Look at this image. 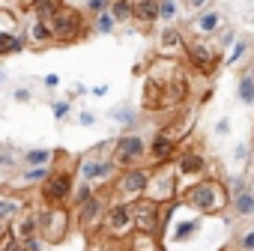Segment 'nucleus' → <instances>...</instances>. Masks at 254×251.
<instances>
[{
  "label": "nucleus",
  "instance_id": "nucleus-38",
  "mask_svg": "<svg viewBox=\"0 0 254 251\" xmlns=\"http://www.w3.org/2000/svg\"><path fill=\"white\" fill-rule=\"evenodd\" d=\"M233 159H236V162H245V159H248V147H245V144H239V147L233 150Z\"/></svg>",
  "mask_w": 254,
  "mask_h": 251
},
{
  "label": "nucleus",
  "instance_id": "nucleus-40",
  "mask_svg": "<svg viewBox=\"0 0 254 251\" xmlns=\"http://www.w3.org/2000/svg\"><path fill=\"white\" fill-rule=\"evenodd\" d=\"M42 84H45L48 90H54V87L60 84V78H57V75H45V78H42Z\"/></svg>",
  "mask_w": 254,
  "mask_h": 251
},
{
  "label": "nucleus",
  "instance_id": "nucleus-36",
  "mask_svg": "<svg viewBox=\"0 0 254 251\" xmlns=\"http://www.w3.org/2000/svg\"><path fill=\"white\" fill-rule=\"evenodd\" d=\"M221 36H218V48H224V45H233L236 42V33L233 30H218Z\"/></svg>",
  "mask_w": 254,
  "mask_h": 251
},
{
  "label": "nucleus",
  "instance_id": "nucleus-7",
  "mask_svg": "<svg viewBox=\"0 0 254 251\" xmlns=\"http://www.w3.org/2000/svg\"><path fill=\"white\" fill-rule=\"evenodd\" d=\"M147 147H150V141L144 135L126 132L117 141H111V159H114V165L120 171L123 168H135V165H144L147 162Z\"/></svg>",
  "mask_w": 254,
  "mask_h": 251
},
{
  "label": "nucleus",
  "instance_id": "nucleus-8",
  "mask_svg": "<svg viewBox=\"0 0 254 251\" xmlns=\"http://www.w3.org/2000/svg\"><path fill=\"white\" fill-rule=\"evenodd\" d=\"M171 209V203H159L147 194L135 197L132 200V218H135V230H144V233H162V224H165V212Z\"/></svg>",
  "mask_w": 254,
  "mask_h": 251
},
{
  "label": "nucleus",
  "instance_id": "nucleus-28",
  "mask_svg": "<svg viewBox=\"0 0 254 251\" xmlns=\"http://www.w3.org/2000/svg\"><path fill=\"white\" fill-rule=\"evenodd\" d=\"M51 165H36V168H27L24 171V186H39L45 177H48Z\"/></svg>",
  "mask_w": 254,
  "mask_h": 251
},
{
  "label": "nucleus",
  "instance_id": "nucleus-25",
  "mask_svg": "<svg viewBox=\"0 0 254 251\" xmlns=\"http://www.w3.org/2000/svg\"><path fill=\"white\" fill-rule=\"evenodd\" d=\"M18 212H21L18 197H12V194H0V221H12Z\"/></svg>",
  "mask_w": 254,
  "mask_h": 251
},
{
  "label": "nucleus",
  "instance_id": "nucleus-45",
  "mask_svg": "<svg viewBox=\"0 0 254 251\" xmlns=\"http://www.w3.org/2000/svg\"><path fill=\"white\" fill-rule=\"evenodd\" d=\"M117 251H120V248H117Z\"/></svg>",
  "mask_w": 254,
  "mask_h": 251
},
{
  "label": "nucleus",
  "instance_id": "nucleus-2",
  "mask_svg": "<svg viewBox=\"0 0 254 251\" xmlns=\"http://www.w3.org/2000/svg\"><path fill=\"white\" fill-rule=\"evenodd\" d=\"M75 159H69L63 150H54V162L48 177L39 183L42 203H69V194L75 188Z\"/></svg>",
  "mask_w": 254,
  "mask_h": 251
},
{
  "label": "nucleus",
  "instance_id": "nucleus-34",
  "mask_svg": "<svg viewBox=\"0 0 254 251\" xmlns=\"http://www.w3.org/2000/svg\"><path fill=\"white\" fill-rule=\"evenodd\" d=\"M177 18V3H174V0H162V3H159V21H174Z\"/></svg>",
  "mask_w": 254,
  "mask_h": 251
},
{
  "label": "nucleus",
  "instance_id": "nucleus-21",
  "mask_svg": "<svg viewBox=\"0 0 254 251\" xmlns=\"http://www.w3.org/2000/svg\"><path fill=\"white\" fill-rule=\"evenodd\" d=\"M120 251H162L159 248V236L156 233H144V230H132L120 242Z\"/></svg>",
  "mask_w": 254,
  "mask_h": 251
},
{
  "label": "nucleus",
  "instance_id": "nucleus-3",
  "mask_svg": "<svg viewBox=\"0 0 254 251\" xmlns=\"http://www.w3.org/2000/svg\"><path fill=\"white\" fill-rule=\"evenodd\" d=\"M48 24H51V33H54V42L57 45H72V42H81V39H87L90 36V24H87V15L78 9V6H72V3H60L57 9H54V15L48 18Z\"/></svg>",
  "mask_w": 254,
  "mask_h": 251
},
{
  "label": "nucleus",
  "instance_id": "nucleus-1",
  "mask_svg": "<svg viewBox=\"0 0 254 251\" xmlns=\"http://www.w3.org/2000/svg\"><path fill=\"white\" fill-rule=\"evenodd\" d=\"M183 203L197 209L200 215H221L227 206H230V191L227 186L218 180V177H200L194 180L189 188L180 191Z\"/></svg>",
  "mask_w": 254,
  "mask_h": 251
},
{
  "label": "nucleus",
  "instance_id": "nucleus-13",
  "mask_svg": "<svg viewBox=\"0 0 254 251\" xmlns=\"http://www.w3.org/2000/svg\"><path fill=\"white\" fill-rule=\"evenodd\" d=\"M174 168H177V177H180V180H200V177L209 171V162H206V156H203L200 147H191V144H189V147L177 156Z\"/></svg>",
  "mask_w": 254,
  "mask_h": 251
},
{
  "label": "nucleus",
  "instance_id": "nucleus-23",
  "mask_svg": "<svg viewBox=\"0 0 254 251\" xmlns=\"http://www.w3.org/2000/svg\"><path fill=\"white\" fill-rule=\"evenodd\" d=\"M236 96L242 105H254V75L242 72L239 75V84H236Z\"/></svg>",
  "mask_w": 254,
  "mask_h": 251
},
{
  "label": "nucleus",
  "instance_id": "nucleus-29",
  "mask_svg": "<svg viewBox=\"0 0 254 251\" xmlns=\"http://www.w3.org/2000/svg\"><path fill=\"white\" fill-rule=\"evenodd\" d=\"M194 233H197V221L191 218V221H180V227L174 230V236H171V239H174V242H189Z\"/></svg>",
  "mask_w": 254,
  "mask_h": 251
},
{
  "label": "nucleus",
  "instance_id": "nucleus-24",
  "mask_svg": "<svg viewBox=\"0 0 254 251\" xmlns=\"http://www.w3.org/2000/svg\"><path fill=\"white\" fill-rule=\"evenodd\" d=\"M57 6H60V0H33V3L27 6V12L36 15V18H45V21H48V18L54 15Z\"/></svg>",
  "mask_w": 254,
  "mask_h": 251
},
{
  "label": "nucleus",
  "instance_id": "nucleus-19",
  "mask_svg": "<svg viewBox=\"0 0 254 251\" xmlns=\"http://www.w3.org/2000/svg\"><path fill=\"white\" fill-rule=\"evenodd\" d=\"M12 236H15L18 242L39 236V218H36L33 209H21V212L12 218Z\"/></svg>",
  "mask_w": 254,
  "mask_h": 251
},
{
  "label": "nucleus",
  "instance_id": "nucleus-44",
  "mask_svg": "<svg viewBox=\"0 0 254 251\" xmlns=\"http://www.w3.org/2000/svg\"><path fill=\"white\" fill-rule=\"evenodd\" d=\"M3 78H6V75H3V69H0V84H3Z\"/></svg>",
  "mask_w": 254,
  "mask_h": 251
},
{
  "label": "nucleus",
  "instance_id": "nucleus-43",
  "mask_svg": "<svg viewBox=\"0 0 254 251\" xmlns=\"http://www.w3.org/2000/svg\"><path fill=\"white\" fill-rule=\"evenodd\" d=\"M203 3H206V0H191V9H200Z\"/></svg>",
  "mask_w": 254,
  "mask_h": 251
},
{
  "label": "nucleus",
  "instance_id": "nucleus-27",
  "mask_svg": "<svg viewBox=\"0 0 254 251\" xmlns=\"http://www.w3.org/2000/svg\"><path fill=\"white\" fill-rule=\"evenodd\" d=\"M51 162H54V150H30V153H24V165H27V168L51 165Z\"/></svg>",
  "mask_w": 254,
  "mask_h": 251
},
{
  "label": "nucleus",
  "instance_id": "nucleus-37",
  "mask_svg": "<svg viewBox=\"0 0 254 251\" xmlns=\"http://www.w3.org/2000/svg\"><path fill=\"white\" fill-rule=\"evenodd\" d=\"M69 108H72L69 102H54V117H57V120H63V117L69 114Z\"/></svg>",
  "mask_w": 254,
  "mask_h": 251
},
{
  "label": "nucleus",
  "instance_id": "nucleus-18",
  "mask_svg": "<svg viewBox=\"0 0 254 251\" xmlns=\"http://www.w3.org/2000/svg\"><path fill=\"white\" fill-rule=\"evenodd\" d=\"M159 54H168V57H174V54H186V39H183V30L180 27H174V24H165L162 30H159Z\"/></svg>",
  "mask_w": 254,
  "mask_h": 251
},
{
  "label": "nucleus",
  "instance_id": "nucleus-22",
  "mask_svg": "<svg viewBox=\"0 0 254 251\" xmlns=\"http://www.w3.org/2000/svg\"><path fill=\"white\" fill-rule=\"evenodd\" d=\"M108 12L117 24H126V21H132V0H111L108 3Z\"/></svg>",
  "mask_w": 254,
  "mask_h": 251
},
{
  "label": "nucleus",
  "instance_id": "nucleus-20",
  "mask_svg": "<svg viewBox=\"0 0 254 251\" xmlns=\"http://www.w3.org/2000/svg\"><path fill=\"white\" fill-rule=\"evenodd\" d=\"M159 3L162 0H132V21H138L144 30H150L159 21Z\"/></svg>",
  "mask_w": 254,
  "mask_h": 251
},
{
  "label": "nucleus",
  "instance_id": "nucleus-12",
  "mask_svg": "<svg viewBox=\"0 0 254 251\" xmlns=\"http://www.w3.org/2000/svg\"><path fill=\"white\" fill-rule=\"evenodd\" d=\"M114 174H117L114 159L111 156H102L96 150H90V156H84L81 165H78V180H84V183H105Z\"/></svg>",
  "mask_w": 254,
  "mask_h": 251
},
{
  "label": "nucleus",
  "instance_id": "nucleus-9",
  "mask_svg": "<svg viewBox=\"0 0 254 251\" xmlns=\"http://www.w3.org/2000/svg\"><path fill=\"white\" fill-rule=\"evenodd\" d=\"M186 57H189L191 69L200 72L203 78L215 75L218 66H221V48L209 45V39H200V36H194L191 42H186Z\"/></svg>",
  "mask_w": 254,
  "mask_h": 251
},
{
  "label": "nucleus",
  "instance_id": "nucleus-31",
  "mask_svg": "<svg viewBox=\"0 0 254 251\" xmlns=\"http://www.w3.org/2000/svg\"><path fill=\"white\" fill-rule=\"evenodd\" d=\"M236 251H254V224H248L239 236H236Z\"/></svg>",
  "mask_w": 254,
  "mask_h": 251
},
{
  "label": "nucleus",
  "instance_id": "nucleus-6",
  "mask_svg": "<svg viewBox=\"0 0 254 251\" xmlns=\"http://www.w3.org/2000/svg\"><path fill=\"white\" fill-rule=\"evenodd\" d=\"M150 177H153V165L123 168L120 177L111 186V197H117V200H135V197H141L147 191V186H150Z\"/></svg>",
  "mask_w": 254,
  "mask_h": 251
},
{
  "label": "nucleus",
  "instance_id": "nucleus-11",
  "mask_svg": "<svg viewBox=\"0 0 254 251\" xmlns=\"http://www.w3.org/2000/svg\"><path fill=\"white\" fill-rule=\"evenodd\" d=\"M177 168L171 162H162V165H153V177H150V186H147V197L159 200V203H171V197L177 194Z\"/></svg>",
  "mask_w": 254,
  "mask_h": 251
},
{
  "label": "nucleus",
  "instance_id": "nucleus-14",
  "mask_svg": "<svg viewBox=\"0 0 254 251\" xmlns=\"http://www.w3.org/2000/svg\"><path fill=\"white\" fill-rule=\"evenodd\" d=\"M24 36H27V48L30 51H45V48H54V33H51V24L45 18H36L30 15V24L24 27Z\"/></svg>",
  "mask_w": 254,
  "mask_h": 251
},
{
  "label": "nucleus",
  "instance_id": "nucleus-5",
  "mask_svg": "<svg viewBox=\"0 0 254 251\" xmlns=\"http://www.w3.org/2000/svg\"><path fill=\"white\" fill-rule=\"evenodd\" d=\"M99 236L108 239V242H123L135 230V218H132V200H117V203H108L102 221H99Z\"/></svg>",
  "mask_w": 254,
  "mask_h": 251
},
{
  "label": "nucleus",
  "instance_id": "nucleus-26",
  "mask_svg": "<svg viewBox=\"0 0 254 251\" xmlns=\"http://www.w3.org/2000/svg\"><path fill=\"white\" fill-rule=\"evenodd\" d=\"M248 51H251V42H248V39H239V42H233V48H230V57H227L224 63H227V66L245 63V60H248Z\"/></svg>",
  "mask_w": 254,
  "mask_h": 251
},
{
  "label": "nucleus",
  "instance_id": "nucleus-41",
  "mask_svg": "<svg viewBox=\"0 0 254 251\" xmlns=\"http://www.w3.org/2000/svg\"><path fill=\"white\" fill-rule=\"evenodd\" d=\"M215 132H218V135H227V132H230V120H218Z\"/></svg>",
  "mask_w": 254,
  "mask_h": 251
},
{
  "label": "nucleus",
  "instance_id": "nucleus-30",
  "mask_svg": "<svg viewBox=\"0 0 254 251\" xmlns=\"http://www.w3.org/2000/svg\"><path fill=\"white\" fill-rule=\"evenodd\" d=\"M90 194H93V183H84V180H81V186H78V188H72V194H69V197H72V200H69V203H72V209H78Z\"/></svg>",
  "mask_w": 254,
  "mask_h": 251
},
{
  "label": "nucleus",
  "instance_id": "nucleus-17",
  "mask_svg": "<svg viewBox=\"0 0 254 251\" xmlns=\"http://www.w3.org/2000/svg\"><path fill=\"white\" fill-rule=\"evenodd\" d=\"M221 24H224V15H221L215 6H209V9L197 12V15H194V21H191V27H194V36H200V39H209V36H215V33L221 30Z\"/></svg>",
  "mask_w": 254,
  "mask_h": 251
},
{
  "label": "nucleus",
  "instance_id": "nucleus-33",
  "mask_svg": "<svg viewBox=\"0 0 254 251\" xmlns=\"http://www.w3.org/2000/svg\"><path fill=\"white\" fill-rule=\"evenodd\" d=\"M12 242H15L12 224L9 221H0V251H12Z\"/></svg>",
  "mask_w": 254,
  "mask_h": 251
},
{
  "label": "nucleus",
  "instance_id": "nucleus-32",
  "mask_svg": "<svg viewBox=\"0 0 254 251\" xmlns=\"http://www.w3.org/2000/svg\"><path fill=\"white\" fill-rule=\"evenodd\" d=\"M114 18H111V12H99V15H93V30L96 33H111L114 30Z\"/></svg>",
  "mask_w": 254,
  "mask_h": 251
},
{
  "label": "nucleus",
  "instance_id": "nucleus-42",
  "mask_svg": "<svg viewBox=\"0 0 254 251\" xmlns=\"http://www.w3.org/2000/svg\"><path fill=\"white\" fill-rule=\"evenodd\" d=\"M81 123L84 126H93V114H81Z\"/></svg>",
  "mask_w": 254,
  "mask_h": 251
},
{
  "label": "nucleus",
  "instance_id": "nucleus-10",
  "mask_svg": "<svg viewBox=\"0 0 254 251\" xmlns=\"http://www.w3.org/2000/svg\"><path fill=\"white\" fill-rule=\"evenodd\" d=\"M108 200H111V188H99V191H93V194L75 209V224H78L81 233H93V230L99 227V221H102V215H105V209H108Z\"/></svg>",
  "mask_w": 254,
  "mask_h": 251
},
{
  "label": "nucleus",
  "instance_id": "nucleus-4",
  "mask_svg": "<svg viewBox=\"0 0 254 251\" xmlns=\"http://www.w3.org/2000/svg\"><path fill=\"white\" fill-rule=\"evenodd\" d=\"M39 236L45 245H60L69 236L72 227V215H69V203H45L39 212Z\"/></svg>",
  "mask_w": 254,
  "mask_h": 251
},
{
  "label": "nucleus",
  "instance_id": "nucleus-35",
  "mask_svg": "<svg viewBox=\"0 0 254 251\" xmlns=\"http://www.w3.org/2000/svg\"><path fill=\"white\" fill-rule=\"evenodd\" d=\"M108 3H111V0H87L84 9H87L90 15H99V12H108Z\"/></svg>",
  "mask_w": 254,
  "mask_h": 251
},
{
  "label": "nucleus",
  "instance_id": "nucleus-15",
  "mask_svg": "<svg viewBox=\"0 0 254 251\" xmlns=\"http://www.w3.org/2000/svg\"><path fill=\"white\" fill-rule=\"evenodd\" d=\"M230 209H233L236 218H251V215H254V188L245 183V177H236V180H233Z\"/></svg>",
  "mask_w": 254,
  "mask_h": 251
},
{
  "label": "nucleus",
  "instance_id": "nucleus-16",
  "mask_svg": "<svg viewBox=\"0 0 254 251\" xmlns=\"http://www.w3.org/2000/svg\"><path fill=\"white\" fill-rule=\"evenodd\" d=\"M174 153H177V138H171V135L162 129V132L150 141V147H147V162H150V165H162V162H171Z\"/></svg>",
  "mask_w": 254,
  "mask_h": 251
},
{
  "label": "nucleus",
  "instance_id": "nucleus-39",
  "mask_svg": "<svg viewBox=\"0 0 254 251\" xmlns=\"http://www.w3.org/2000/svg\"><path fill=\"white\" fill-rule=\"evenodd\" d=\"M15 102H30V90L27 87H18L15 90Z\"/></svg>",
  "mask_w": 254,
  "mask_h": 251
}]
</instances>
